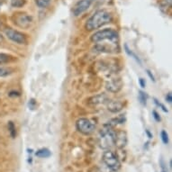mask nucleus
<instances>
[{
    "label": "nucleus",
    "mask_w": 172,
    "mask_h": 172,
    "mask_svg": "<svg viewBox=\"0 0 172 172\" xmlns=\"http://www.w3.org/2000/svg\"><path fill=\"white\" fill-rule=\"evenodd\" d=\"M112 20L113 16L110 12L107 10H98L86 22L85 28L88 31H94L111 23Z\"/></svg>",
    "instance_id": "nucleus-1"
},
{
    "label": "nucleus",
    "mask_w": 172,
    "mask_h": 172,
    "mask_svg": "<svg viewBox=\"0 0 172 172\" xmlns=\"http://www.w3.org/2000/svg\"><path fill=\"white\" fill-rule=\"evenodd\" d=\"M116 132L113 130V127L106 125L98 134V144L100 148L104 150H109L115 144Z\"/></svg>",
    "instance_id": "nucleus-2"
},
{
    "label": "nucleus",
    "mask_w": 172,
    "mask_h": 172,
    "mask_svg": "<svg viewBox=\"0 0 172 172\" xmlns=\"http://www.w3.org/2000/svg\"><path fill=\"white\" fill-rule=\"evenodd\" d=\"M117 40L118 34L112 29H104L101 31H97L91 36V41L95 43H100L106 41L117 43Z\"/></svg>",
    "instance_id": "nucleus-3"
},
{
    "label": "nucleus",
    "mask_w": 172,
    "mask_h": 172,
    "mask_svg": "<svg viewBox=\"0 0 172 172\" xmlns=\"http://www.w3.org/2000/svg\"><path fill=\"white\" fill-rule=\"evenodd\" d=\"M102 160H103V162L105 163V165L107 166V168L112 171H117L121 167L118 157L113 151H111L109 150H107V151L104 152Z\"/></svg>",
    "instance_id": "nucleus-4"
},
{
    "label": "nucleus",
    "mask_w": 172,
    "mask_h": 172,
    "mask_svg": "<svg viewBox=\"0 0 172 172\" xmlns=\"http://www.w3.org/2000/svg\"><path fill=\"white\" fill-rule=\"evenodd\" d=\"M78 131L85 135L91 134L96 129V123L88 118H80L76 123Z\"/></svg>",
    "instance_id": "nucleus-5"
},
{
    "label": "nucleus",
    "mask_w": 172,
    "mask_h": 172,
    "mask_svg": "<svg viewBox=\"0 0 172 172\" xmlns=\"http://www.w3.org/2000/svg\"><path fill=\"white\" fill-rule=\"evenodd\" d=\"M4 33L9 40H11L12 42H14L17 44H26V43H27L26 36L23 33H21L17 30L12 29V28H6V29H5Z\"/></svg>",
    "instance_id": "nucleus-6"
},
{
    "label": "nucleus",
    "mask_w": 172,
    "mask_h": 172,
    "mask_svg": "<svg viewBox=\"0 0 172 172\" xmlns=\"http://www.w3.org/2000/svg\"><path fill=\"white\" fill-rule=\"evenodd\" d=\"M14 23L21 28H29L33 24V17L25 13L15 14L13 17Z\"/></svg>",
    "instance_id": "nucleus-7"
},
{
    "label": "nucleus",
    "mask_w": 172,
    "mask_h": 172,
    "mask_svg": "<svg viewBox=\"0 0 172 172\" xmlns=\"http://www.w3.org/2000/svg\"><path fill=\"white\" fill-rule=\"evenodd\" d=\"M91 5V0H80L78 1L73 7L72 12L75 16H78L82 14L86 10L88 9V7Z\"/></svg>",
    "instance_id": "nucleus-8"
},
{
    "label": "nucleus",
    "mask_w": 172,
    "mask_h": 172,
    "mask_svg": "<svg viewBox=\"0 0 172 172\" xmlns=\"http://www.w3.org/2000/svg\"><path fill=\"white\" fill-rule=\"evenodd\" d=\"M107 89L112 93L119 92L122 89L123 87V82L120 79H110L109 81L107 82Z\"/></svg>",
    "instance_id": "nucleus-9"
},
{
    "label": "nucleus",
    "mask_w": 172,
    "mask_h": 172,
    "mask_svg": "<svg viewBox=\"0 0 172 172\" xmlns=\"http://www.w3.org/2000/svg\"><path fill=\"white\" fill-rule=\"evenodd\" d=\"M127 143V135L125 132H116V138H115V144L117 146V148L119 149H123V147H125Z\"/></svg>",
    "instance_id": "nucleus-10"
},
{
    "label": "nucleus",
    "mask_w": 172,
    "mask_h": 172,
    "mask_svg": "<svg viewBox=\"0 0 172 172\" xmlns=\"http://www.w3.org/2000/svg\"><path fill=\"white\" fill-rule=\"evenodd\" d=\"M123 104L121 101H108L107 104V109L108 111L112 112V113H118L121 110H123Z\"/></svg>",
    "instance_id": "nucleus-11"
},
{
    "label": "nucleus",
    "mask_w": 172,
    "mask_h": 172,
    "mask_svg": "<svg viewBox=\"0 0 172 172\" xmlns=\"http://www.w3.org/2000/svg\"><path fill=\"white\" fill-rule=\"evenodd\" d=\"M90 102L94 105H98V104H104L106 102H108V98L106 95L101 94V95H97L94 97H92L90 99Z\"/></svg>",
    "instance_id": "nucleus-12"
},
{
    "label": "nucleus",
    "mask_w": 172,
    "mask_h": 172,
    "mask_svg": "<svg viewBox=\"0 0 172 172\" xmlns=\"http://www.w3.org/2000/svg\"><path fill=\"white\" fill-rule=\"evenodd\" d=\"M14 72V69L10 67H5V66H1L0 65V77L1 78H5L10 76Z\"/></svg>",
    "instance_id": "nucleus-13"
},
{
    "label": "nucleus",
    "mask_w": 172,
    "mask_h": 172,
    "mask_svg": "<svg viewBox=\"0 0 172 172\" xmlns=\"http://www.w3.org/2000/svg\"><path fill=\"white\" fill-rule=\"evenodd\" d=\"M35 155L37 157H39V158H49L52 155V153H51V151L48 149L43 148V149H41L39 151H37V152L35 153Z\"/></svg>",
    "instance_id": "nucleus-14"
},
{
    "label": "nucleus",
    "mask_w": 172,
    "mask_h": 172,
    "mask_svg": "<svg viewBox=\"0 0 172 172\" xmlns=\"http://www.w3.org/2000/svg\"><path fill=\"white\" fill-rule=\"evenodd\" d=\"M13 58L11 55L6 54V53H0V64H5L7 62H10L13 60Z\"/></svg>",
    "instance_id": "nucleus-15"
},
{
    "label": "nucleus",
    "mask_w": 172,
    "mask_h": 172,
    "mask_svg": "<svg viewBox=\"0 0 172 172\" xmlns=\"http://www.w3.org/2000/svg\"><path fill=\"white\" fill-rule=\"evenodd\" d=\"M52 0H35L36 5L40 7V8H46L50 5Z\"/></svg>",
    "instance_id": "nucleus-16"
},
{
    "label": "nucleus",
    "mask_w": 172,
    "mask_h": 172,
    "mask_svg": "<svg viewBox=\"0 0 172 172\" xmlns=\"http://www.w3.org/2000/svg\"><path fill=\"white\" fill-rule=\"evenodd\" d=\"M8 130H9V132H10V135L12 138H14L16 136V131H15V125L14 124L13 122H9L8 123Z\"/></svg>",
    "instance_id": "nucleus-17"
},
{
    "label": "nucleus",
    "mask_w": 172,
    "mask_h": 172,
    "mask_svg": "<svg viewBox=\"0 0 172 172\" xmlns=\"http://www.w3.org/2000/svg\"><path fill=\"white\" fill-rule=\"evenodd\" d=\"M147 98H148V97H147L146 93H144L143 91H140L139 92V100H140V102L143 106H146V104H147Z\"/></svg>",
    "instance_id": "nucleus-18"
},
{
    "label": "nucleus",
    "mask_w": 172,
    "mask_h": 172,
    "mask_svg": "<svg viewBox=\"0 0 172 172\" xmlns=\"http://www.w3.org/2000/svg\"><path fill=\"white\" fill-rule=\"evenodd\" d=\"M124 49H125V52H126V53H127L129 56H132V57L133 58V59H134L136 61H138V62L141 64V60H140V59L137 57V56H136V55H135V54H134V53H132V51L129 49V48H128V46H127V45H125V46H124Z\"/></svg>",
    "instance_id": "nucleus-19"
},
{
    "label": "nucleus",
    "mask_w": 172,
    "mask_h": 172,
    "mask_svg": "<svg viewBox=\"0 0 172 172\" xmlns=\"http://www.w3.org/2000/svg\"><path fill=\"white\" fill-rule=\"evenodd\" d=\"M25 0H12L11 1V5L14 7H21L24 5Z\"/></svg>",
    "instance_id": "nucleus-20"
},
{
    "label": "nucleus",
    "mask_w": 172,
    "mask_h": 172,
    "mask_svg": "<svg viewBox=\"0 0 172 172\" xmlns=\"http://www.w3.org/2000/svg\"><path fill=\"white\" fill-rule=\"evenodd\" d=\"M161 140H162L163 143L164 144H168L169 143V135H168L167 132L166 131H161Z\"/></svg>",
    "instance_id": "nucleus-21"
},
{
    "label": "nucleus",
    "mask_w": 172,
    "mask_h": 172,
    "mask_svg": "<svg viewBox=\"0 0 172 172\" xmlns=\"http://www.w3.org/2000/svg\"><path fill=\"white\" fill-rule=\"evenodd\" d=\"M154 102H155V104H156V105H157L159 107H161V108L162 109V111H163V112H165V113H168V109L165 107V106H164V105H162L161 102H159V101H158L156 98H154Z\"/></svg>",
    "instance_id": "nucleus-22"
},
{
    "label": "nucleus",
    "mask_w": 172,
    "mask_h": 172,
    "mask_svg": "<svg viewBox=\"0 0 172 172\" xmlns=\"http://www.w3.org/2000/svg\"><path fill=\"white\" fill-rule=\"evenodd\" d=\"M152 115H153V118H154L157 122H160V121H161V116H160V115H159L156 111H153V112H152Z\"/></svg>",
    "instance_id": "nucleus-23"
},
{
    "label": "nucleus",
    "mask_w": 172,
    "mask_h": 172,
    "mask_svg": "<svg viewBox=\"0 0 172 172\" xmlns=\"http://www.w3.org/2000/svg\"><path fill=\"white\" fill-rule=\"evenodd\" d=\"M139 84H140V86H141L142 88H144L146 87V81H145V79L141 78L139 79Z\"/></svg>",
    "instance_id": "nucleus-24"
},
{
    "label": "nucleus",
    "mask_w": 172,
    "mask_h": 172,
    "mask_svg": "<svg viewBox=\"0 0 172 172\" xmlns=\"http://www.w3.org/2000/svg\"><path fill=\"white\" fill-rule=\"evenodd\" d=\"M166 100H167V102L168 103H171L172 102V95L171 93H168L167 94V96H166Z\"/></svg>",
    "instance_id": "nucleus-25"
},
{
    "label": "nucleus",
    "mask_w": 172,
    "mask_h": 172,
    "mask_svg": "<svg viewBox=\"0 0 172 172\" xmlns=\"http://www.w3.org/2000/svg\"><path fill=\"white\" fill-rule=\"evenodd\" d=\"M147 74H148V76L150 77V78H151L153 82H155V78H154L153 74H152L150 70H147Z\"/></svg>",
    "instance_id": "nucleus-26"
},
{
    "label": "nucleus",
    "mask_w": 172,
    "mask_h": 172,
    "mask_svg": "<svg viewBox=\"0 0 172 172\" xmlns=\"http://www.w3.org/2000/svg\"><path fill=\"white\" fill-rule=\"evenodd\" d=\"M145 132H146V133H147V135H148V137H149V138H152V134H151V133L148 130H146Z\"/></svg>",
    "instance_id": "nucleus-27"
},
{
    "label": "nucleus",
    "mask_w": 172,
    "mask_h": 172,
    "mask_svg": "<svg viewBox=\"0 0 172 172\" xmlns=\"http://www.w3.org/2000/svg\"><path fill=\"white\" fill-rule=\"evenodd\" d=\"M2 41H3V36H2V35L0 34V43H1Z\"/></svg>",
    "instance_id": "nucleus-28"
},
{
    "label": "nucleus",
    "mask_w": 172,
    "mask_h": 172,
    "mask_svg": "<svg viewBox=\"0 0 172 172\" xmlns=\"http://www.w3.org/2000/svg\"><path fill=\"white\" fill-rule=\"evenodd\" d=\"M161 172H167V170H163Z\"/></svg>",
    "instance_id": "nucleus-29"
},
{
    "label": "nucleus",
    "mask_w": 172,
    "mask_h": 172,
    "mask_svg": "<svg viewBox=\"0 0 172 172\" xmlns=\"http://www.w3.org/2000/svg\"><path fill=\"white\" fill-rule=\"evenodd\" d=\"M2 25V23H1V21H0V26Z\"/></svg>",
    "instance_id": "nucleus-30"
}]
</instances>
